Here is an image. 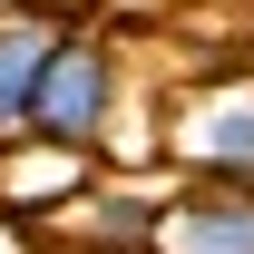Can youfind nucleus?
<instances>
[{
	"label": "nucleus",
	"mask_w": 254,
	"mask_h": 254,
	"mask_svg": "<svg viewBox=\"0 0 254 254\" xmlns=\"http://www.w3.org/2000/svg\"><path fill=\"white\" fill-rule=\"evenodd\" d=\"M108 88H118L108 49H98V39H59V59H49V78H39V98H30V137L88 147L98 127H108Z\"/></svg>",
	"instance_id": "nucleus-1"
},
{
	"label": "nucleus",
	"mask_w": 254,
	"mask_h": 254,
	"mask_svg": "<svg viewBox=\"0 0 254 254\" xmlns=\"http://www.w3.org/2000/svg\"><path fill=\"white\" fill-rule=\"evenodd\" d=\"M59 59V30L49 20H0V127H30V98Z\"/></svg>",
	"instance_id": "nucleus-2"
},
{
	"label": "nucleus",
	"mask_w": 254,
	"mask_h": 254,
	"mask_svg": "<svg viewBox=\"0 0 254 254\" xmlns=\"http://www.w3.org/2000/svg\"><path fill=\"white\" fill-rule=\"evenodd\" d=\"M166 254H254V205L245 195H195L166 215Z\"/></svg>",
	"instance_id": "nucleus-3"
}]
</instances>
